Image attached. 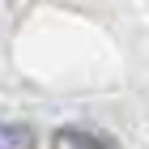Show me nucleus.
Wrapping results in <instances>:
<instances>
[{
	"mask_svg": "<svg viewBox=\"0 0 149 149\" xmlns=\"http://www.w3.org/2000/svg\"><path fill=\"white\" fill-rule=\"evenodd\" d=\"M38 136H34V128H26V124H4L0 119V149H34Z\"/></svg>",
	"mask_w": 149,
	"mask_h": 149,
	"instance_id": "obj_1",
	"label": "nucleus"
},
{
	"mask_svg": "<svg viewBox=\"0 0 149 149\" xmlns=\"http://www.w3.org/2000/svg\"><path fill=\"white\" fill-rule=\"evenodd\" d=\"M51 149H107V145L90 132H81V128H60L51 136Z\"/></svg>",
	"mask_w": 149,
	"mask_h": 149,
	"instance_id": "obj_2",
	"label": "nucleus"
}]
</instances>
